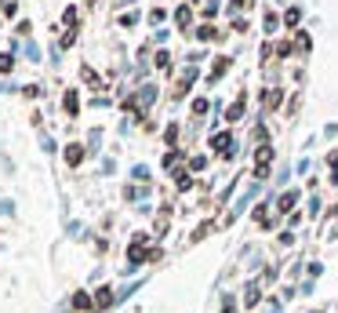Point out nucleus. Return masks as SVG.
<instances>
[{
    "label": "nucleus",
    "instance_id": "nucleus-1",
    "mask_svg": "<svg viewBox=\"0 0 338 313\" xmlns=\"http://www.w3.org/2000/svg\"><path fill=\"white\" fill-rule=\"evenodd\" d=\"M269 161H273V146H259V161H255V175H259V179H266Z\"/></svg>",
    "mask_w": 338,
    "mask_h": 313
},
{
    "label": "nucleus",
    "instance_id": "nucleus-2",
    "mask_svg": "<svg viewBox=\"0 0 338 313\" xmlns=\"http://www.w3.org/2000/svg\"><path fill=\"white\" fill-rule=\"evenodd\" d=\"M226 69H229V58H215V66H211V81H218Z\"/></svg>",
    "mask_w": 338,
    "mask_h": 313
},
{
    "label": "nucleus",
    "instance_id": "nucleus-3",
    "mask_svg": "<svg viewBox=\"0 0 338 313\" xmlns=\"http://www.w3.org/2000/svg\"><path fill=\"white\" fill-rule=\"evenodd\" d=\"M211 146H215L218 153H229V135L222 131V135H215V139H211Z\"/></svg>",
    "mask_w": 338,
    "mask_h": 313
},
{
    "label": "nucleus",
    "instance_id": "nucleus-4",
    "mask_svg": "<svg viewBox=\"0 0 338 313\" xmlns=\"http://www.w3.org/2000/svg\"><path fill=\"white\" fill-rule=\"evenodd\" d=\"M218 36H222V33H218L215 26H204V29H200V41H218Z\"/></svg>",
    "mask_w": 338,
    "mask_h": 313
},
{
    "label": "nucleus",
    "instance_id": "nucleus-5",
    "mask_svg": "<svg viewBox=\"0 0 338 313\" xmlns=\"http://www.w3.org/2000/svg\"><path fill=\"white\" fill-rule=\"evenodd\" d=\"M80 156H84L80 146H69V149H66V161H69V164H80Z\"/></svg>",
    "mask_w": 338,
    "mask_h": 313
},
{
    "label": "nucleus",
    "instance_id": "nucleus-6",
    "mask_svg": "<svg viewBox=\"0 0 338 313\" xmlns=\"http://www.w3.org/2000/svg\"><path fill=\"white\" fill-rule=\"evenodd\" d=\"M294 201H299L294 193H284V197H280V211H291V204H294Z\"/></svg>",
    "mask_w": 338,
    "mask_h": 313
},
{
    "label": "nucleus",
    "instance_id": "nucleus-7",
    "mask_svg": "<svg viewBox=\"0 0 338 313\" xmlns=\"http://www.w3.org/2000/svg\"><path fill=\"white\" fill-rule=\"evenodd\" d=\"M299 15H302V11H299V8H291V11H287V15H284V22H287V26H294V22H299Z\"/></svg>",
    "mask_w": 338,
    "mask_h": 313
},
{
    "label": "nucleus",
    "instance_id": "nucleus-8",
    "mask_svg": "<svg viewBox=\"0 0 338 313\" xmlns=\"http://www.w3.org/2000/svg\"><path fill=\"white\" fill-rule=\"evenodd\" d=\"M66 109H69V113H76V95H73V91L66 95Z\"/></svg>",
    "mask_w": 338,
    "mask_h": 313
},
{
    "label": "nucleus",
    "instance_id": "nucleus-9",
    "mask_svg": "<svg viewBox=\"0 0 338 313\" xmlns=\"http://www.w3.org/2000/svg\"><path fill=\"white\" fill-rule=\"evenodd\" d=\"M193 113H207V99H196L193 102Z\"/></svg>",
    "mask_w": 338,
    "mask_h": 313
},
{
    "label": "nucleus",
    "instance_id": "nucleus-10",
    "mask_svg": "<svg viewBox=\"0 0 338 313\" xmlns=\"http://www.w3.org/2000/svg\"><path fill=\"white\" fill-rule=\"evenodd\" d=\"M11 62H15V58H11V55H0V69H4V73H8V69H11Z\"/></svg>",
    "mask_w": 338,
    "mask_h": 313
}]
</instances>
